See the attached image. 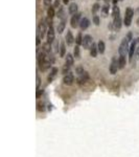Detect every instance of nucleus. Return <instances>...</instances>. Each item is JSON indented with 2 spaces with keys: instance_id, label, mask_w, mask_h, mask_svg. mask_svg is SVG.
Segmentation results:
<instances>
[{
  "instance_id": "obj_23",
  "label": "nucleus",
  "mask_w": 139,
  "mask_h": 157,
  "mask_svg": "<svg viewBox=\"0 0 139 157\" xmlns=\"http://www.w3.org/2000/svg\"><path fill=\"white\" fill-rule=\"evenodd\" d=\"M135 41H136V49H135L134 58H135V59H138V58H139V38L135 39Z\"/></svg>"
},
{
  "instance_id": "obj_11",
  "label": "nucleus",
  "mask_w": 139,
  "mask_h": 157,
  "mask_svg": "<svg viewBox=\"0 0 139 157\" xmlns=\"http://www.w3.org/2000/svg\"><path fill=\"white\" fill-rule=\"evenodd\" d=\"M55 29H53V26H50L49 28H48V31H47V42L49 43V44H51V43L55 41Z\"/></svg>"
},
{
  "instance_id": "obj_34",
  "label": "nucleus",
  "mask_w": 139,
  "mask_h": 157,
  "mask_svg": "<svg viewBox=\"0 0 139 157\" xmlns=\"http://www.w3.org/2000/svg\"><path fill=\"white\" fill-rule=\"evenodd\" d=\"M43 1H44L45 5H50V3H51V1H53V0H43Z\"/></svg>"
},
{
  "instance_id": "obj_26",
  "label": "nucleus",
  "mask_w": 139,
  "mask_h": 157,
  "mask_svg": "<svg viewBox=\"0 0 139 157\" xmlns=\"http://www.w3.org/2000/svg\"><path fill=\"white\" fill-rule=\"evenodd\" d=\"M75 42H76V44H77V45H81L82 43H83V37H82L81 33H79V34H77V37H76Z\"/></svg>"
},
{
  "instance_id": "obj_21",
  "label": "nucleus",
  "mask_w": 139,
  "mask_h": 157,
  "mask_svg": "<svg viewBox=\"0 0 139 157\" xmlns=\"http://www.w3.org/2000/svg\"><path fill=\"white\" fill-rule=\"evenodd\" d=\"M118 62H119V68H123L124 66H126V57L124 56H119V58H118Z\"/></svg>"
},
{
  "instance_id": "obj_37",
  "label": "nucleus",
  "mask_w": 139,
  "mask_h": 157,
  "mask_svg": "<svg viewBox=\"0 0 139 157\" xmlns=\"http://www.w3.org/2000/svg\"><path fill=\"white\" fill-rule=\"evenodd\" d=\"M63 2L65 3V4H67V3L69 2V0H63Z\"/></svg>"
},
{
  "instance_id": "obj_39",
  "label": "nucleus",
  "mask_w": 139,
  "mask_h": 157,
  "mask_svg": "<svg viewBox=\"0 0 139 157\" xmlns=\"http://www.w3.org/2000/svg\"><path fill=\"white\" fill-rule=\"evenodd\" d=\"M137 25H139V18H138V20H137Z\"/></svg>"
},
{
  "instance_id": "obj_19",
  "label": "nucleus",
  "mask_w": 139,
  "mask_h": 157,
  "mask_svg": "<svg viewBox=\"0 0 139 157\" xmlns=\"http://www.w3.org/2000/svg\"><path fill=\"white\" fill-rule=\"evenodd\" d=\"M102 17H107L108 15H109V10H110V6L108 4H105L104 6L102 8Z\"/></svg>"
},
{
  "instance_id": "obj_25",
  "label": "nucleus",
  "mask_w": 139,
  "mask_h": 157,
  "mask_svg": "<svg viewBox=\"0 0 139 157\" xmlns=\"http://www.w3.org/2000/svg\"><path fill=\"white\" fill-rule=\"evenodd\" d=\"M66 52V48H65V43H61V47H60V56L61 57H64Z\"/></svg>"
},
{
  "instance_id": "obj_28",
  "label": "nucleus",
  "mask_w": 139,
  "mask_h": 157,
  "mask_svg": "<svg viewBox=\"0 0 139 157\" xmlns=\"http://www.w3.org/2000/svg\"><path fill=\"white\" fill-rule=\"evenodd\" d=\"M73 53H74V57H75L76 59H80V47H79V45H76V46L74 47Z\"/></svg>"
},
{
  "instance_id": "obj_14",
  "label": "nucleus",
  "mask_w": 139,
  "mask_h": 157,
  "mask_svg": "<svg viewBox=\"0 0 139 157\" xmlns=\"http://www.w3.org/2000/svg\"><path fill=\"white\" fill-rule=\"evenodd\" d=\"M66 43H67V45H72L74 42V38H73V35H72V33H71L70 31H67V34H66Z\"/></svg>"
},
{
  "instance_id": "obj_4",
  "label": "nucleus",
  "mask_w": 139,
  "mask_h": 157,
  "mask_svg": "<svg viewBox=\"0 0 139 157\" xmlns=\"http://www.w3.org/2000/svg\"><path fill=\"white\" fill-rule=\"evenodd\" d=\"M47 31H48V29H47V23H46V20H41V22H40L39 25H38L37 35H39V36L41 37V39H43Z\"/></svg>"
},
{
  "instance_id": "obj_29",
  "label": "nucleus",
  "mask_w": 139,
  "mask_h": 157,
  "mask_svg": "<svg viewBox=\"0 0 139 157\" xmlns=\"http://www.w3.org/2000/svg\"><path fill=\"white\" fill-rule=\"evenodd\" d=\"M100 4H98V3H95V4H93V6H92V13L94 14H96L97 13V10H100Z\"/></svg>"
},
{
  "instance_id": "obj_2",
  "label": "nucleus",
  "mask_w": 139,
  "mask_h": 157,
  "mask_svg": "<svg viewBox=\"0 0 139 157\" xmlns=\"http://www.w3.org/2000/svg\"><path fill=\"white\" fill-rule=\"evenodd\" d=\"M132 40H133L132 39V33H129L122 39L120 45H119V49H118L119 56H124V57H127V53H129V50H130Z\"/></svg>"
},
{
  "instance_id": "obj_36",
  "label": "nucleus",
  "mask_w": 139,
  "mask_h": 157,
  "mask_svg": "<svg viewBox=\"0 0 139 157\" xmlns=\"http://www.w3.org/2000/svg\"><path fill=\"white\" fill-rule=\"evenodd\" d=\"M55 6H59V5H60V1H59V0H57V1H55Z\"/></svg>"
},
{
  "instance_id": "obj_18",
  "label": "nucleus",
  "mask_w": 139,
  "mask_h": 157,
  "mask_svg": "<svg viewBox=\"0 0 139 157\" xmlns=\"http://www.w3.org/2000/svg\"><path fill=\"white\" fill-rule=\"evenodd\" d=\"M57 73H58V68L53 67V69H51V72H50V74L48 76V82H53V78H55V76H57Z\"/></svg>"
},
{
  "instance_id": "obj_38",
  "label": "nucleus",
  "mask_w": 139,
  "mask_h": 157,
  "mask_svg": "<svg viewBox=\"0 0 139 157\" xmlns=\"http://www.w3.org/2000/svg\"><path fill=\"white\" fill-rule=\"evenodd\" d=\"M113 1H114V3H116L117 1H122V0H113Z\"/></svg>"
},
{
  "instance_id": "obj_22",
  "label": "nucleus",
  "mask_w": 139,
  "mask_h": 157,
  "mask_svg": "<svg viewBox=\"0 0 139 157\" xmlns=\"http://www.w3.org/2000/svg\"><path fill=\"white\" fill-rule=\"evenodd\" d=\"M105 43H104V41H100L98 43H97V48H98V52L100 53H104L105 52Z\"/></svg>"
},
{
  "instance_id": "obj_12",
  "label": "nucleus",
  "mask_w": 139,
  "mask_h": 157,
  "mask_svg": "<svg viewBox=\"0 0 139 157\" xmlns=\"http://www.w3.org/2000/svg\"><path fill=\"white\" fill-rule=\"evenodd\" d=\"M88 80H89V74H88V72H87V71H85L84 73H82V74H80V76H77V83H79V84L86 83Z\"/></svg>"
},
{
  "instance_id": "obj_16",
  "label": "nucleus",
  "mask_w": 139,
  "mask_h": 157,
  "mask_svg": "<svg viewBox=\"0 0 139 157\" xmlns=\"http://www.w3.org/2000/svg\"><path fill=\"white\" fill-rule=\"evenodd\" d=\"M97 52H98V48H97V45L95 44V43H93L92 47L90 48V56H91L92 58H96Z\"/></svg>"
},
{
  "instance_id": "obj_31",
  "label": "nucleus",
  "mask_w": 139,
  "mask_h": 157,
  "mask_svg": "<svg viewBox=\"0 0 139 157\" xmlns=\"http://www.w3.org/2000/svg\"><path fill=\"white\" fill-rule=\"evenodd\" d=\"M37 109L39 110V111H44V105H41V104H38L37 105Z\"/></svg>"
},
{
  "instance_id": "obj_3",
  "label": "nucleus",
  "mask_w": 139,
  "mask_h": 157,
  "mask_svg": "<svg viewBox=\"0 0 139 157\" xmlns=\"http://www.w3.org/2000/svg\"><path fill=\"white\" fill-rule=\"evenodd\" d=\"M73 62H74V59H73V56L70 55V53H67L66 56V61H65V64H64V67H63V73L64 76L67 74L70 70V68L72 67L73 65Z\"/></svg>"
},
{
  "instance_id": "obj_33",
  "label": "nucleus",
  "mask_w": 139,
  "mask_h": 157,
  "mask_svg": "<svg viewBox=\"0 0 139 157\" xmlns=\"http://www.w3.org/2000/svg\"><path fill=\"white\" fill-rule=\"evenodd\" d=\"M40 43H41V37L39 35H37V46H39Z\"/></svg>"
},
{
  "instance_id": "obj_17",
  "label": "nucleus",
  "mask_w": 139,
  "mask_h": 157,
  "mask_svg": "<svg viewBox=\"0 0 139 157\" xmlns=\"http://www.w3.org/2000/svg\"><path fill=\"white\" fill-rule=\"evenodd\" d=\"M65 26H66V19H64V20H62L59 23L58 27H57V31H58L59 34H62L64 31V29H65Z\"/></svg>"
},
{
  "instance_id": "obj_30",
  "label": "nucleus",
  "mask_w": 139,
  "mask_h": 157,
  "mask_svg": "<svg viewBox=\"0 0 139 157\" xmlns=\"http://www.w3.org/2000/svg\"><path fill=\"white\" fill-rule=\"evenodd\" d=\"M93 22H94L95 25H100V18H98V16L94 15V17H93Z\"/></svg>"
},
{
  "instance_id": "obj_15",
  "label": "nucleus",
  "mask_w": 139,
  "mask_h": 157,
  "mask_svg": "<svg viewBox=\"0 0 139 157\" xmlns=\"http://www.w3.org/2000/svg\"><path fill=\"white\" fill-rule=\"evenodd\" d=\"M69 14L70 15H75V14H77V4L76 3H71L70 5H69Z\"/></svg>"
},
{
  "instance_id": "obj_40",
  "label": "nucleus",
  "mask_w": 139,
  "mask_h": 157,
  "mask_svg": "<svg viewBox=\"0 0 139 157\" xmlns=\"http://www.w3.org/2000/svg\"><path fill=\"white\" fill-rule=\"evenodd\" d=\"M105 1H106V2H109V1H110V0H105Z\"/></svg>"
},
{
  "instance_id": "obj_32",
  "label": "nucleus",
  "mask_w": 139,
  "mask_h": 157,
  "mask_svg": "<svg viewBox=\"0 0 139 157\" xmlns=\"http://www.w3.org/2000/svg\"><path fill=\"white\" fill-rule=\"evenodd\" d=\"M40 84H41V80H40L39 76H37V89H39Z\"/></svg>"
},
{
  "instance_id": "obj_5",
  "label": "nucleus",
  "mask_w": 139,
  "mask_h": 157,
  "mask_svg": "<svg viewBox=\"0 0 139 157\" xmlns=\"http://www.w3.org/2000/svg\"><path fill=\"white\" fill-rule=\"evenodd\" d=\"M133 15H134V12L131 8H128L126 10V15H124V24L126 26H130L132 23V19H133Z\"/></svg>"
},
{
  "instance_id": "obj_35",
  "label": "nucleus",
  "mask_w": 139,
  "mask_h": 157,
  "mask_svg": "<svg viewBox=\"0 0 139 157\" xmlns=\"http://www.w3.org/2000/svg\"><path fill=\"white\" fill-rule=\"evenodd\" d=\"M41 93H43V90H39L38 89V92H37V97H39L41 95Z\"/></svg>"
},
{
  "instance_id": "obj_1",
  "label": "nucleus",
  "mask_w": 139,
  "mask_h": 157,
  "mask_svg": "<svg viewBox=\"0 0 139 157\" xmlns=\"http://www.w3.org/2000/svg\"><path fill=\"white\" fill-rule=\"evenodd\" d=\"M53 61H55L53 56L50 52H47L42 49L41 52L38 53V65H39L40 70H47L50 67V65L53 63Z\"/></svg>"
},
{
  "instance_id": "obj_20",
  "label": "nucleus",
  "mask_w": 139,
  "mask_h": 157,
  "mask_svg": "<svg viewBox=\"0 0 139 157\" xmlns=\"http://www.w3.org/2000/svg\"><path fill=\"white\" fill-rule=\"evenodd\" d=\"M112 16H113V19L117 18V17H119V16H120V10H119V8H118V6H116V5L113 8Z\"/></svg>"
},
{
  "instance_id": "obj_7",
  "label": "nucleus",
  "mask_w": 139,
  "mask_h": 157,
  "mask_svg": "<svg viewBox=\"0 0 139 157\" xmlns=\"http://www.w3.org/2000/svg\"><path fill=\"white\" fill-rule=\"evenodd\" d=\"M118 69H120V68H119V62H118L117 58L114 57L112 59V62H111V65H110V72L112 73V74H115Z\"/></svg>"
},
{
  "instance_id": "obj_13",
  "label": "nucleus",
  "mask_w": 139,
  "mask_h": 157,
  "mask_svg": "<svg viewBox=\"0 0 139 157\" xmlns=\"http://www.w3.org/2000/svg\"><path fill=\"white\" fill-rule=\"evenodd\" d=\"M90 25V20L88 18H82L81 20V23H80V27H81L82 31H85V29H87L88 27H89Z\"/></svg>"
},
{
  "instance_id": "obj_8",
  "label": "nucleus",
  "mask_w": 139,
  "mask_h": 157,
  "mask_svg": "<svg viewBox=\"0 0 139 157\" xmlns=\"http://www.w3.org/2000/svg\"><path fill=\"white\" fill-rule=\"evenodd\" d=\"M74 82V76L73 73L71 72V71H69L67 74H65L63 78V83L65 84V85H67V86H70V85H72V83Z\"/></svg>"
},
{
  "instance_id": "obj_6",
  "label": "nucleus",
  "mask_w": 139,
  "mask_h": 157,
  "mask_svg": "<svg viewBox=\"0 0 139 157\" xmlns=\"http://www.w3.org/2000/svg\"><path fill=\"white\" fill-rule=\"evenodd\" d=\"M82 45H83V47H84L85 49H90L92 47V45H93V39H92V37L89 36V35L84 36Z\"/></svg>"
},
{
  "instance_id": "obj_9",
  "label": "nucleus",
  "mask_w": 139,
  "mask_h": 157,
  "mask_svg": "<svg viewBox=\"0 0 139 157\" xmlns=\"http://www.w3.org/2000/svg\"><path fill=\"white\" fill-rule=\"evenodd\" d=\"M81 15L82 14L81 13H77V14H75L74 16H72V18H71V26L73 27V28H76L77 26L80 25V23H81Z\"/></svg>"
},
{
  "instance_id": "obj_24",
  "label": "nucleus",
  "mask_w": 139,
  "mask_h": 157,
  "mask_svg": "<svg viewBox=\"0 0 139 157\" xmlns=\"http://www.w3.org/2000/svg\"><path fill=\"white\" fill-rule=\"evenodd\" d=\"M47 16H48V18L50 19H53V16H55V10H53V8H48L47 10Z\"/></svg>"
},
{
  "instance_id": "obj_10",
  "label": "nucleus",
  "mask_w": 139,
  "mask_h": 157,
  "mask_svg": "<svg viewBox=\"0 0 139 157\" xmlns=\"http://www.w3.org/2000/svg\"><path fill=\"white\" fill-rule=\"evenodd\" d=\"M121 18H120V16L119 17H117V18H114L113 19V23H112V27L114 31H119L120 29V27H121Z\"/></svg>"
},
{
  "instance_id": "obj_27",
  "label": "nucleus",
  "mask_w": 139,
  "mask_h": 157,
  "mask_svg": "<svg viewBox=\"0 0 139 157\" xmlns=\"http://www.w3.org/2000/svg\"><path fill=\"white\" fill-rule=\"evenodd\" d=\"M57 16H58L59 18L62 19V20H64V19H65V14H64V10H63V8H60V10H59Z\"/></svg>"
}]
</instances>
